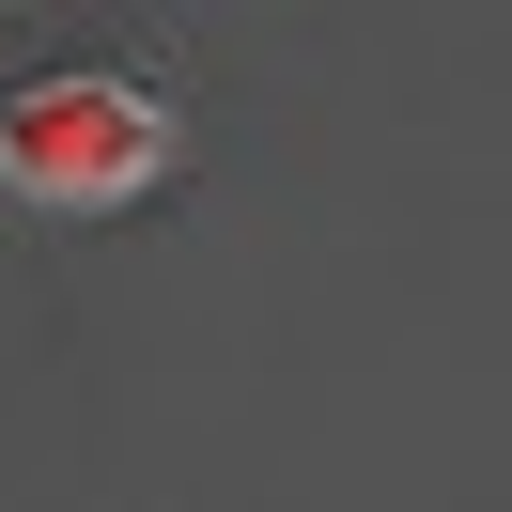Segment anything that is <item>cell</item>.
<instances>
[{"instance_id":"6da1fadb","label":"cell","mask_w":512,"mask_h":512,"mask_svg":"<svg viewBox=\"0 0 512 512\" xmlns=\"http://www.w3.org/2000/svg\"><path fill=\"white\" fill-rule=\"evenodd\" d=\"M171 94L156 78H109V63H63V78H16L0 94V187L47 202V218H94V202H140L171 171Z\"/></svg>"}]
</instances>
